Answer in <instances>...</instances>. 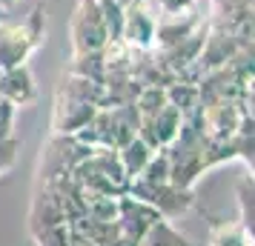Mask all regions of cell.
Listing matches in <instances>:
<instances>
[{"mask_svg": "<svg viewBox=\"0 0 255 246\" xmlns=\"http://www.w3.org/2000/svg\"><path fill=\"white\" fill-rule=\"evenodd\" d=\"M189 6V0H155V9L161 14H169V12H181Z\"/></svg>", "mask_w": 255, "mask_h": 246, "instance_id": "obj_5", "label": "cell"}, {"mask_svg": "<svg viewBox=\"0 0 255 246\" xmlns=\"http://www.w3.org/2000/svg\"><path fill=\"white\" fill-rule=\"evenodd\" d=\"M0 94L12 106H23L35 100V83L26 66H12V69H0Z\"/></svg>", "mask_w": 255, "mask_h": 246, "instance_id": "obj_3", "label": "cell"}, {"mask_svg": "<svg viewBox=\"0 0 255 246\" xmlns=\"http://www.w3.org/2000/svg\"><path fill=\"white\" fill-rule=\"evenodd\" d=\"M40 37H43L40 9H35L23 26H0V69L23 66V60L32 55Z\"/></svg>", "mask_w": 255, "mask_h": 246, "instance_id": "obj_1", "label": "cell"}, {"mask_svg": "<svg viewBox=\"0 0 255 246\" xmlns=\"http://www.w3.org/2000/svg\"><path fill=\"white\" fill-rule=\"evenodd\" d=\"M121 161H124V166H127V172H135L138 175L140 166L149 161V146L143 141H129L127 149H124V155H121Z\"/></svg>", "mask_w": 255, "mask_h": 246, "instance_id": "obj_4", "label": "cell"}, {"mask_svg": "<svg viewBox=\"0 0 255 246\" xmlns=\"http://www.w3.org/2000/svg\"><path fill=\"white\" fill-rule=\"evenodd\" d=\"M9 3H14V0H0V6H9Z\"/></svg>", "mask_w": 255, "mask_h": 246, "instance_id": "obj_6", "label": "cell"}, {"mask_svg": "<svg viewBox=\"0 0 255 246\" xmlns=\"http://www.w3.org/2000/svg\"><path fill=\"white\" fill-rule=\"evenodd\" d=\"M106 43H109V35H106L98 0H81L78 12L72 17V46H75V52H81V55L101 52Z\"/></svg>", "mask_w": 255, "mask_h": 246, "instance_id": "obj_2", "label": "cell"}, {"mask_svg": "<svg viewBox=\"0 0 255 246\" xmlns=\"http://www.w3.org/2000/svg\"><path fill=\"white\" fill-rule=\"evenodd\" d=\"M3 14H6V6H0V20H3Z\"/></svg>", "mask_w": 255, "mask_h": 246, "instance_id": "obj_7", "label": "cell"}]
</instances>
